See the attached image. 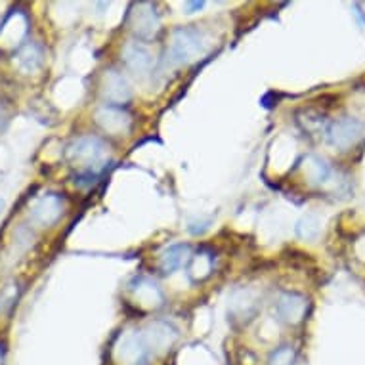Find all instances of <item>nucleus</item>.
<instances>
[{"mask_svg": "<svg viewBox=\"0 0 365 365\" xmlns=\"http://www.w3.org/2000/svg\"><path fill=\"white\" fill-rule=\"evenodd\" d=\"M359 136H361V125L352 119L339 120L331 126L329 130L331 144L339 145V148H346V145L354 144Z\"/></svg>", "mask_w": 365, "mask_h": 365, "instance_id": "nucleus-4", "label": "nucleus"}, {"mask_svg": "<svg viewBox=\"0 0 365 365\" xmlns=\"http://www.w3.org/2000/svg\"><path fill=\"white\" fill-rule=\"evenodd\" d=\"M125 60L126 63L134 69V71H144L148 69L151 63L150 60V52L138 44V42H134V44H128L125 50Z\"/></svg>", "mask_w": 365, "mask_h": 365, "instance_id": "nucleus-7", "label": "nucleus"}, {"mask_svg": "<svg viewBox=\"0 0 365 365\" xmlns=\"http://www.w3.org/2000/svg\"><path fill=\"white\" fill-rule=\"evenodd\" d=\"M42 48L35 42H27L18 52V66L21 71L33 73L42 66Z\"/></svg>", "mask_w": 365, "mask_h": 365, "instance_id": "nucleus-6", "label": "nucleus"}, {"mask_svg": "<svg viewBox=\"0 0 365 365\" xmlns=\"http://www.w3.org/2000/svg\"><path fill=\"white\" fill-rule=\"evenodd\" d=\"M0 209H2V201H0Z\"/></svg>", "mask_w": 365, "mask_h": 365, "instance_id": "nucleus-11", "label": "nucleus"}, {"mask_svg": "<svg viewBox=\"0 0 365 365\" xmlns=\"http://www.w3.org/2000/svg\"><path fill=\"white\" fill-rule=\"evenodd\" d=\"M190 257V247L187 245H174L167 251V255L163 257L161 268L165 274H170L174 269H178L184 266V262Z\"/></svg>", "mask_w": 365, "mask_h": 365, "instance_id": "nucleus-8", "label": "nucleus"}, {"mask_svg": "<svg viewBox=\"0 0 365 365\" xmlns=\"http://www.w3.org/2000/svg\"><path fill=\"white\" fill-rule=\"evenodd\" d=\"M61 210H63V203H61L60 195L46 193L36 199L31 207V220L36 222L38 226H50L60 218Z\"/></svg>", "mask_w": 365, "mask_h": 365, "instance_id": "nucleus-2", "label": "nucleus"}, {"mask_svg": "<svg viewBox=\"0 0 365 365\" xmlns=\"http://www.w3.org/2000/svg\"><path fill=\"white\" fill-rule=\"evenodd\" d=\"M201 35L195 29H180L174 35L173 52L178 61H190L201 54Z\"/></svg>", "mask_w": 365, "mask_h": 365, "instance_id": "nucleus-3", "label": "nucleus"}, {"mask_svg": "<svg viewBox=\"0 0 365 365\" xmlns=\"http://www.w3.org/2000/svg\"><path fill=\"white\" fill-rule=\"evenodd\" d=\"M293 358H294L293 350L287 346H283V348H279L277 352L272 354V358H269V365H293Z\"/></svg>", "mask_w": 365, "mask_h": 365, "instance_id": "nucleus-9", "label": "nucleus"}, {"mask_svg": "<svg viewBox=\"0 0 365 365\" xmlns=\"http://www.w3.org/2000/svg\"><path fill=\"white\" fill-rule=\"evenodd\" d=\"M304 308H306V302L302 297L299 294H282V299L277 300V312H279V316L285 319V322H299L302 314H304Z\"/></svg>", "mask_w": 365, "mask_h": 365, "instance_id": "nucleus-5", "label": "nucleus"}, {"mask_svg": "<svg viewBox=\"0 0 365 365\" xmlns=\"http://www.w3.org/2000/svg\"><path fill=\"white\" fill-rule=\"evenodd\" d=\"M0 361H2V352H0Z\"/></svg>", "mask_w": 365, "mask_h": 365, "instance_id": "nucleus-10", "label": "nucleus"}, {"mask_svg": "<svg viewBox=\"0 0 365 365\" xmlns=\"http://www.w3.org/2000/svg\"><path fill=\"white\" fill-rule=\"evenodd\" d=\"M103 153H106V144L102 140L88 136V138L77 140L75 144L67 150V157L73 163H83V173H96V167L102 163Z\"/></svg>", "mask_w": 365, "mask_h": 365, "instance_id": "nucleus-1", "label": "nucleus"}]
</instances>
